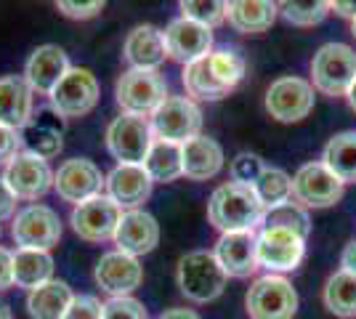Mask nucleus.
Returning a JSON list of instances; mask_svg holds the SVG:
<instances>
[{"instance_id": "obj_1", "label": "nucleus", "mask_w": 356, "mask_h": 319, "mask_svg": "<svg viewBox=\"0 0 356 319\" xmlns=\"http://www.w3.org/2000/svg\"><path fill=\"white\" fill-rule=\"evenodd\" d=\"M248 61L239 54L237 48L221 46L213 48L208 56L192 61L184 67L181 72V83L186 88L189 99H200V101H218L223 96L237 88L245 77Z\"/></svg>"}, {"instance_id": "obj_2", "label": "nucleus", "mask_w": 356, "mask_h": 319, "mask_svg": "<svg viewBox=\"0 0 356 319\" xmlns=\"http://www.w3.org/2000/svg\"><path fill=\"white\" fill-rule=\"evenodd\" d=\"M266 208L261 205L252 186L226 181L221 183L208 202V221L221 234L229 231H255L264 221Z\"/></svg>"}, {"instance_id": "obj_3", "label": "nucleus", "mask_w": 356, "mask_h": 319, "mask_svg": "<svg viewBox=\"0 0 356 319\" xmlns=\"http://www.w3.org/2000/svg\"><path fill=\"white\" fill-rule=\"evenodd\" d=\"M176 282L178 290L186 301L192 304H213L216 298H221L229 274L223 272L216 253L210 250H192L186 256L178 259L176 266Z\"/></svg>"}, {"instance_id": "obj_4", "label": "nucleus", "mask_w": 356, "mask_h": 319, "mask_svg": "<svg viewBox=\"0 0 356 319\" xmlns=\"http://www.w3.org/2000/svg\"><path fill=\"white\" fill-rule=\"evenodd\" d=\"M168 96V80L160 69H128L115 83V101L122 115L152 117Z\"/></svg>"}, {"instance_id": "obj_5", "label": "nucleus", "mask_w": 356, "mask_h": 319, "mask_svg": "<svg viewBox=\"0 0 356 319\" xmlns=\"http://www.w3.org/2000/svg\"><path fill=\"white\" fill-rule=\"evenodd\" d=\"M356 80V51L346 43H325L312 59V85L325 96H346Z\"/></svg>"}, {"instance_id": "obj_6", "label": "nucleus", "mask_w": 356, "mask_h": 319, "mask_svg": "<svg viewBox=\"0 0 356 319\" xmlns=\"http://www.w3.org/2000/svg\"><path fill=\"white\" fill-rule=\"evenodd\" d=\"M245 311L250 319H296L298 293L282 274H264L248 288Z\"/></svg>"}, {"instance_id": "obj_7", "label": "nucleus", "mask_w": 356, "mask_h": 319, "mask_svg": "<svg viewBox=\"0 0 356 319\" xmlns=\"http://www.w3.org/2000/svg\"><path fill=\"white\" fill-rule=\"evenodd\" d=\"M152 136L157 141L170 144H186L200 136L202 131V109L189 96H168L149 117Z\"/></svg>"}, {"instance_id": "obj_8", "label": "nucleus", "mask_w": 356, "mask_h": 319, "mask_svg": "<svg viewBox=\"0 0 356 319\" xmlns=\"http://www.w3.org/2000/svg\"><path fill=\"white\" fill-rule=\"evenodd\" d=\"M152 144L154 136L149 117L120 115L106 125V149L118 160V165H144Z\"/></svg>"}, {"instance_id": "obj_9", "label": "nucleus", "mask_w": 356, "mask_h": 319, "mask_svg": "<svg viewBox=\"0 0 356 319\" xmlns=\"http://www.w3.org/2000/svg\"><path fill=\"white\" fill-rule=\"evenodd\" d=\"M346 192V183L319 160L306 163L293 176V199L306 211H325L338 205Z\"/></svg>"}, {"instance_id": "obj_10", "label": "nucleus", "mask_w": 356, "mask_h": 319, "mask_svg": "<svg viewBox=\"0 0 356 319\" xmlns=\"http://www.w3.org/2000/svg\"><path fill=\"white\" fill-rule=\"evenodd\" d=\"M99 96H102V85L96 75L88 67H72L56 85V91L48 96V101L59 117L74 120V117H86L88 112H93L99 104Z\"/></svg>"}, {"instance_id": "obj_11", "label": "nucleus", "mask_w": 356, "mask_h": 319, "mask_svg": "<svg viewBox=\"0 0 356 319\" xmlns=\"http://www.w3.org/2000/svg\"><path fill=\"white\" fill-rule=\"evenodd\" d=\"M61 218L59 213L48 205L32 202L14 215L11 221V237L19 250H51L61 240Z\"/></svg>"}, {"instance_id": "obj_12", "label": "nucleus", "mask_w": 356, "mask_h": 319, "mask_svg": "<svg viewBox=\"0 0 356 319\" xmlns=\"http://www.w3.org/2000/svg\"><path fill=\"white\" fill-rule=\"evenodd\" d=\"M312 80L298 75L277 77L266 88V112L277 122H300L314 109Z\"/></svg>"}, {"instance_id": "obj_13", "label": "nucleus", "mask_w": 356, "mask_h": 319, "mask_svg": "<svg viewBox=\"0 0 356 319\" xmlns=\"http://www.w3.org/2000/svg\"><path fill=\"white\" fill-rule=\"evenodd\" d=\"M54 189L64 202L83 205L88 199L104 195L106 176L88 157H72V160L61 163L59 170L54 173Z\"/></svg>"}, {"instance_id": "obj_14", "label": "nucleus", "mask_w": 356, "mask_h": 319, "mask_svg": "<svg viewBox=\"0 0 356 319\" xmlns=\"http://www.w3.org/2000/svg\"><path fill=\"white\" fill-rule=\"evenodd\" d=\"M306 259V240L287 229H261L258 231V266L268 274L296 272Z\"/></svg>"}, {"instance_id": "obj_15", "label": "nucleus", "mask_w": 356, "mask_h": 319, "mask_svg": "<svg viewBox=\"0 0 356 319\" xmlns=\"http://www.w3.org/2000/svg\"><path fill=\"white\" fill-rule=\"evenodd\" d=\"M3 181L11 186V192H14L19 199L38 202V199L45 197V195L54 189V170L48 165V160L27 152V149H22V152L16 154L14 160L6 165Z\"/></svg>"}, {"instance_id": "obj_16", "label": "nucleus", "mask_w": 356, "mask_h": 319, "mask_svg": "<svg viewBox=\"0 0 356 319\" xmlns=\"http://www.w3.org/2000/svg\"><path fill=\"white\" fill-rule=\"evenodd\" d=\"M122 218V211L106 195L88 199L83 205H74L70 224H72L74 234L86 243H106L115 240V231Z\"/></svg>"}, {"instance_id": "obj_17", "label": "nucleus", "mask_w": 356, "mask_h": 319, "mask_svg": "<svg viewBox=\"0 0 356 319\" xmlns=\"http://www.w3.org/2000/svg\"><path fill=\"white\" fill-rule=\"evenodd\" d=\"M165 38V51L168 56L178 64H192V61L208 56L213 51V30L189 22L184 16H178L173 22H168V27L163 30Z\"/></svg>"}, {"instance_id": "obj_18", "label": "nucleus", "mask_w": 356, "mask_h": 319, "mask_svg": "<svg viewBox=\"0 0 356 319\" xmlns=\"http://www.w3.org/2000/svg\"><path fill=\"white\" fill-rule=\"evenodd\" d=\"M96 285L104 290L112 298H125L134 290L141 288L144 282V266L138 263V259L120 253V250H109L104 253L99 263H96Z\"/></svg>"}, {"instance_id": "obj_19", "label": "nucleus", "mask_w": 356, "mask_h": 319, "mask_svg": "<svg viewBox=\"0 0 356 319\" xmlns=\"http://www.w3.org/2000/svg\"><path fill=\"white\" fill-rule=\"evenodd\" d=\"M70 69H72V64H70L67 51L61 46H54V43H45V46H38L30 54L22 77L27 80L32 93L51 96Z\"/></svg>"}, {"instance_id": "obj_20", "label": "nucleus", "mask_w": 356, "mask_h": 319, "mask_svg": "<svg viewBox=\"0 0 356 319\" xmlns=\"http://www.w3.org/2000/svg\"><path fill=\"white\" fill-rule=\"evenodd\" d=\"M216 259L223 272L234 279H248L258 272V234L255 231H229L216 243Z\"/></svg>"}, {"instance_id": "obj_21", "label": "nucleus", "mask_w": 356, "mask_h": 319, "mask_svg": "<svg viewBox=\"0 0 356 319\" xmlns=\"http://www.w3.org/2000/svg\"><path fill=\"white\" fill-rule=\"evenodd\" d=\"M154 181L144 165H118L106 176V197L120 211H141V205L152 197Z\"/></svg>"}, {"instance_id": "obj_22", "label": "nucleus", "mask_w": 356, "mask_h": 319, "mask_svg": "<svg viewBox=\"0 0 356 319\" xmlns=\"http://www.w3.org/2000/svg\"><path fill=\"white\" fill-rule=\"evenodd\" d=\"M112 243L118 245L120 253H128L134 259L147 256L160 245V224L147 211H125Z\"/></svg>"}, {"instance_id": "obj_23", "label": "nucleus", "mask_w": 356, "mask_h": 319, "mask_svg": "<svg viewBox=\"0 0 356 319\" xmlns=\"http://www.w3.org/2000/svg\"><path fill=\"white\" fill-rule=\"evenodd\" d=\"M35 93L22 75L0 77V125L24 131L32 122Z\"/></svg>"}, {"instance_id": "obj_24", "label": "nucleus", "mask_w": 356, "mask_h": 319, "mask_svg": "<svg viewBox=\"0 0 356 319\" xmlns=\"http://www.w3.org/2000/svg\"><path fill=\"white\" fill-rule=\"evenodd\" d=\"M223 147L210 136H200L181 144V167L189 181H208L223 170Z\"/></svg>"}, {"instance_id": "obj_25", "label": "nucleus", "mask_w": 356, "mask_h": 319, "mask_svg": "<svg viewBox=\"0 0 356 319\" xmlns=\"http://www.w3.org/2000/svg\"><path fill=\"white\" fill-rule=\"evenodd\" d=\"M122 56L131 64V69H160L168 56L163 30H157L154 24L134 27L122 43Z\"/></svg>"}, {"instance_id": "obj_26", "label": "nucleus", "mask_w": 356, "mask_h": 319, "mask_svg": "<svg viewBox=\"0 0 356 319\" xmlns=\"http://www.w3.org/2000/svg\"><path fill=\"white\" fill-rule=\"evenodd\" d=\"M280 16V3L271 0H234L226 3V22L242 35L268 32Z\"/></svg>"}, {"instance_id": "obj_27", "label": "nucleus", "mask_w": 356, "mask_h": 319, "mask_svg": "<svg viewBox=\"0 0 356 319\" xmlns=\"http://www.w3.org/2000/svg\"><path fill=\"white\" fill-rule=\"evenodd\" d=\"M72 301V288L64 279H51L43 288L32 290L27 295V311H30L32 319H64Z\"/></svg>"}, {"instance_id": "obj_28", "label": "nucleus", "mask_w": 356, "mask_h": 319, "mask_svg": "<svg viewBox=\"0 0 356 319\" xmlns=\"http://www.w3.org/2000/svg\"><path fill=\"white\" fill-rule=\"evenodd\" d=\"M54 279V256L45 250H16L14 253V285L38 290Z\"/></svg>"}, {"instance_id": "obj_29", "label": "nucleus", "mask_w": 356, "mask_h": 319, "mask_svg": "<svg viewBox=\"0 0 356 319\" xmlns=\"http://www.w3.org/2000/svg\"><path fill=\"white\" fill-rule=\"evenodd\" d=\"M325 163L343 183H356V131H341L325 144Z\"/></svg>"}, {"instance_id": "obj_30", "label": "nucleus", "mask_w": 356, "mask_h": 319, "mask_svg": "<svg viewBox=\"0 0 356 319\" xmlns=\"http://www.w3.org/2000/svg\"><path fill=\"white\" fill-rule=\"evenodd\" d=\"M325 306L330 314L341 319H354L356 317V274H348L338 269L335 274H330V279L325 282Z\"/></svg>"}, {"instance_id": "obj_31", "label": "nucleus", "mask_w": 356, "mask_h": 319, "mask_svg": "<svg viewBox=\"0 0 356 319\" xmlns=\"http://www.w3.org/2000/svg\"><path fill=\"white\" fill-rule=\"evenodd\" d=\"M144 167L152 176L154 183H170L184 176V167H181V147L178 144H170V141H157L152 144L147 160H144Z\"/></svg>"}, {"instance_id": "obj_32", "label": "nucleus", "mask_w": 356, "mask_h": 319, "mask_svg": "<svg viewBox=\"0 0 356 319\" xmlns=\"http://www.w3.org/2000/svg\"><path fill=\"white\" fill-rule=\"evenodd\" d=\"M252 192L258 195L264 208H277L282 202L293 199V176L284 173L282 167H268L258 176V181L252 183Z\"/></svg>"}, {"instance_id": "obj_33", "label": "nucleus", "mask_w": 356, "mask_h": 319, "mask_svg": "<svg viewBox=\"0 0 356 319\" xmlns=\"http://www.w3.org/2000/svg\"><path fill=\"white\" fill-rule=\"evenodd\" d=\"M261 229H287V231H296L306 240L312 231V218H309L306 208H300L296 199H290V202H282L277 208H268L264 213Z\"/></svg>"}, {"instance_id": "obj_34", "label": "nucleus", "mask_w": 356, "mask_h": 319, "mask_svg": "<svg viewBox=\"0 0 356 319\" xmlns=\"http://www.w3.org/2000/svg\"><path fill=\"white\" fill-rule=\"evenodd\" d=\"M22 138H24L27 152L38 154V157H43V160L56 157V154L61 152V147H64L61 131L54 128V125H48V122H30V125H27V136H22Z\"/></svg>"}, {"instance_id": "obj_35", "label": "nucleus", "mask_w": 356, "mask_h": 319, "mask_svg": "<svg viewBox=\"0 0 356 319\" xmlns=\"http://www.w3.org/2000/svg\"><path fill=\"white\" fill-rule=\"evenodd\" d=\"M330 14V3L322 0H309V3H282L280 16L293 27H316L322 24Z\"/></svg>"}, {"instance_id": "obj_36", "label": "nucleus", "mask_w": 356, "mask_h": 319, "mask_svg": "<svg viewBox=\"0 0 356 319\" xmlns=\"http://www.w3.org/2000/svg\"><path fill=\"white\" fill-rule=\"evenodd\" d=\"M178 8H181L184 19L197 22L208 30L226 22V3H221V0H181Z\"/></svg>"}, {"instance_id": "obj_37", "label": "nucleus", "mask_w": 356, "mask_h": 319, "mask_svg": "<svg viewBox=\"0 0 356 319\" xmlns=\"http://www.w3.org/2000/svg\"><path fill=\"white\" fill-rule=\"evenodd\" d=\"M266 170V163L252 152H239L232 165H229V173H232V181L242 183V186H252L258 181V176Z\"/></svg>"}, {"instance_id": "obj_38", "label": "nucleus", "mask_w": 356, "mask_h": 319, "mask_svg": "<svg viewBox=\"0 0 356 319\" xmlns=\"http://www.w3.org/2000/svg\"><path fill=\"white\" fill-rule=\"evenodd\" d=\"M102 319H149V311L138 298L125 295V298H109L104 304Z\"/></svg>"}, {"instance_id": "obj_39", "label": "nucleus", "mask_w": 356, "mask_h": 319, "mask_svg": "<svg viewBox=\"0 0 356 319\" xmlns=\"http://www.w3.org/2000/svg\"><path fill=\"white\" fill-rule=\"evenodd\" d=\"M102 311H104V304L96 295H74L64 319H102Z\"/></svg>"}, {"instance_id": "obj_40", "label": "nucleus", "mask_w": 356, "mask_h": 319, "mask_svg": "<svg viewBox=\"0 0 356 319\" xmlns=\"http://www.w3.org/2000/svg\"><path fill=\"white\" fill-rule=\"evenodd\" d=\"M61 16L67 19H77V22H86V19H93L104 11V3L102 0H90V3H72V0H59L56 3Z\"/></svg>"}, {"instance_id": "obj_41", "label": "nucleus", "mask_w": 356, "mask_h": 319, "mask_svg": "<svg viewBox=\"0 0 356 319\" xmlns=\"http://www.w3.org/2000/svg\"><path fill=\"white\" fill-rule=\"evenodd\" d=\"M22 147H24L22 133L14 131V128L0 125V165H8L16 154L22 152Z\"/></svg>"}, {"instance_id": "obj_42", "label": "nucleus", "mask_w": 356, "mask_h": 319, "mask_svg": "<svg viewBox=\"0 0 356 319\" xmlns=\"http://www.w3.org/2000/svg\"><path fill=\"white\" fill-rule=\"evenodd\" d=\"M16 202H19V197L11 192V186L3 181V176H0V224L3 221H14V215L19 213L16 211Z\"/></svg>"}, {"instance_id": "obj_43", "label": "nucleus", "mask_w": 356, "mask_h": 319, "mask_svg": "<svg viewBox=\"0 0 356 319\" xmlns=\"http://www.w3.org/2000/svg\"><path fill=\"white\" fill-rule=\"evenodd\" d=\"M14 285V253L0 245V293Z\"/></svg>"}, {"instance_id": "obj_44", "label": "nucleus", "mask_w": 356, "mask_h": 319, "mask_svg": "<svg viewBox=\"0 0 356 319\" xmlns=\"http://www.w3.org/2000/svg\"><path fill=\"white\" fill-rule=\"evenodd\" d=\"M341 266H343V272L356 274V240H351V243L343 247Z\"/></svg>"}, {"instance_id": "obj_45", "label": "nucleus", "mask_w": 356, "mask_h": 319, "mask_svg": "<svg viewBox=\"0 0 356 319\" xmlns=\"http://www.w3.org/2000/svg\"><path fill=\"white\" fill-rule=\"evenodd\" d=\"M330 11H335L338 16H346V19H356V3H343V0H335V3H330Z\"/></svg>"}, {"instance_id": "obj_46", "label": "nucleus", "mask_w": 356, "mask_h": 319, "mask_svg": "<svg viewBox=\"0 0 356 319\" xmlns=\"http://www.w3.org/2000/svg\"><path fill=\"white\" fill-rule=\"evenodd\" d=\"M160 319H202V317L197 311H192V309H168V311L160 314Z\"/></svg>"}, {"instance_id": "obj_47", "label": "nucleus", "mask_w": 356, "mask_h": 319, "mask_svg": "<svg viewBox=\"0 0 356 319\" xmlns=\"http://www.w3.org/2000/svg\"><path fill=\"white\" fill-rule=\"evenodd\" d=\"M346 99H348V106L356 112V80H354V85H351V91L346 93Z\"/></svg>"}, {"instance_id": "obj_48", "label": "nucleus", "mask_w": 356, "mask_h": 319, "mask_svg": "<svg viewBox=\"0 0 356 319\" xmlns=\"http://www.w3.org/2000/svg\"><path fill=\"white\" fill-rule=\"evenodd\" d=\"M0 319H14V314H11L8 304H3V301H0Z\"/></svg>"}, {"instance_id": "obj_49", "label": "nucleus", "mask_w": 356, "mask_h": 319, "mask_svg": "<svg viewBox=\"0 0 356 319\" xmlns=\"http://www.w3.org/2000/svg\"><path fill=\"white\" fill-rule=\"evenodd\" d=\"M351 35H354V38H356V19H354V22H351Z\"/></svg>"}]
</instances>
